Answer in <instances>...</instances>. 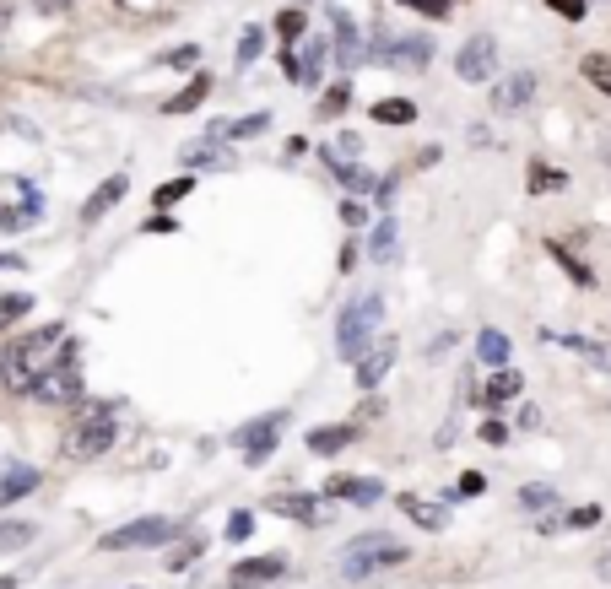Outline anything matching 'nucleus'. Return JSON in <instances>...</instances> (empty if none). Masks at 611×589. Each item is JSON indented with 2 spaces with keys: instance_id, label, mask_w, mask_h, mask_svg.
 <instances>
[{
  "instance_id": "1",
  "label": "nucleus",
  "mask_w": 611,
  "mask_h": 589,
  "mask_svg": "<svg viewBox=\"0 0 611 589\" xmlns=\"http://www.w3.org/2000/svg\"><path fill=\"white\" fill-rule=\"evenodd\" d=\"M60 341H65V325H38V330H28V336L6 341V352H0V384L17 390V395H33V384L49 373V363H55Z\"/></svg>"
},
{
  "instance_id": "2",
  "label": "nucleus",
  "mask_w": 611,
  "mask_h": 589,
  "mask_svg": "<svg viewBox=\"0 0 611 589\" xmlns=\"http://www.w3.org/2000/svg\"><path fill=\"white\" fill-rule=\"evenodd\" d=\"M401 562H411V546L406 541H395V535H384V530H368V535H357V541H347V552H341V579H368V573H384V568H401Z\"/></svg>"
},
{
  "instance_id": "3",
  "label": "nucleus",
  "mask_w": 611,
  "mask_h": 589,
  "mask_svg": "<svg viewBox=\"0 0 611 589\" xmlns=\"http://www.w3.org/2000/svg\"><path fill=\"white\" fill-rule=\"evenodd\" d=\"M379 319H384V292H363V298H352L347 309H341V319H336V357L341 363H352V357L379 336Z\"/></svg>"
},
{
  "instance_id": "4",
  "label": "nucleus",
  "mask_w": 611,
  "mask_h": 589,
  "mask_svg": "<svg viewBox=\"0 0 611 589\" xmlns=\"http://www.w3.org/2000/svg\"><path fill=\"white\" fill-rule=\"evenodd\" d=\"M82 352H76V341L65 336L60 341V352H55V363H49V373L33 384V395L44 400V406H65V400H82Z\"/></svg>"
},
{
  "instance_id": "5",
  "label": "nucleus",
  "mask_w": 611,
  "mask_h": 589,
  "mask_svg": "<svg viewBox=\"0 0 611 589\" xmlns=\"http://www.w3.org/2000/svg\"><path fill=\"white\" fill-rule=\"evenodd\" d=\"M114 411L109 406H92V411H82V417L71 422V433H65V454L71 460H98V454H109V444H114Z\"/></svg>"
},
{
  "instance_id": "6",
  "label": "nucleus",
  "mask_w": 611,
  "mask_h": 589,
  "mask_svg": "<svg viewBox=\"0 0 611 589\" xmlns=\"http://www.w3.org/2000/svg\"><path fill=\"white\" fill-rule=\"evenodd\" d=\"M179 535L174 519L152 514V519H130V525H119L103 535V552H141V546H168Z\"/></svg>"
},
{
  "instance_id": "7",
  "label": "nucleus",
  "mask_w": 611,
  "mask_h": 589,
  "mask_svg": "<svg viewBox=\"0 0 611 589\" xmlns=\"http://www.w3.org/2000/svg\"><path fill=\"white\" fill-rule=\"evenodd\" d=\"M455 76L466 87H482V82H493L498 76V38H487V33H471L466 44H460V55H455Z\"/></svg>"
},
{
  "instance_id": "8",
  "label": "nucleus",
  "mask_w": 611,
  "mask_h": 589,
  "mask_svg": "<svg viewBox=\"0 0 611 589\" xmlns=\"http://www.w3.org/2000/svg\"><path fill=\"white\" fill-rule=\"evenodd\" d=\"M395 352H401V346H395V336H374V341H368L363 352L352 357L357 390H379V384H384V373L395 368Z\"/></svg>"
},
{
  "instance_id": "9",
  "label": "nucleus",
  "mask_w": 611,
  "mask_h": 589,
  "mask_svg": "<svg viewBox=\"0 0 611 589\" xmlns=\"http://www.w3.org/2000/svg\"><path fill=\"white\" fill-rule=\"evenodd\" d=\"M287 573V557H249V562H233L228 568V589H255V584H271Z\"/></svg>"
},
{
  "instance_id": "10",
  "label": "nucleus",
  "mask_w": 611,
  "mask_h": 589,
  "mask_svg": "<svg viewBox=\"0 0 611 589\" xmlns=\"http://www.w3.org/2000/svg\"><path fill=\"white\" fill-rule=\"evenodd\" d=\"M125 195H130V173H109V179H103L98 190H92V195L82 200V222H87V227H92V222H103V217H109V211H114Z\"/></svg>"
},
{
  "instance_id": "11",
  "label": "nucleus",
  "mask_w": 611,
  "mask_h": 589,
  "mask_svg": "<svg viewBox=\"0 0 611 589\" xmlns=\"http://www.w3.org/2000/svg\"><path fill=\"white\" fill-rule=\"evenodd\" d=\"M530 98H536V76L530 71H514V76H503V82H493V109L498 114H520Z\"/></svg>"
},
{
  "instance_id": "12",
  "label": "nucleus",
  "mask_w": 611,
  "mask_h": 589,
  "mask_svg": "<svg viewBox=\"0 0 611 589\" xmlns=\"http://www.w3.org/2000/svg\"><path fill=\"white\" fill-rule=\"evenodd\" d=\"M325 60H330V44H325V38H314V33H309V44H303V55L287 65V71H292V82H303V87H320V76H325Z\"/></svg>"
},
{
  "instance_id": "13",
  "label": "nucleus",
  "mask_w": 611,
  "mask_h": 589,
  "mask_svg": "<svg viewBox=\"0 0 611 589\" xmlns=\"http://www.w3.org/2000/svg\"><path fill=\"white\" fill-rule=\"evenodd\" d=\"M357 438V422H325V427H309V454H320V460H330V454H341Z\"/></svg>"
},
{
  "instance_id": "14",
  "label": "nucleus",
  "mask_w": 611,
  "mask_h": 589,
  "mask_svg": "<svg viewBox=\"0 0 611 589\" xmlns=\"http://www.w3.org/2000/svg\"><path fill=\"white\" fill-rule=\"evenodd\" d=\"M38 481H44V471H33V465H11L6 476H0V508L22 503L28 492H38Z\"/></svg>"
},
{
  "instance_id": "15",
  "label": "nucleus",
  "mask_w": 611,
  "mask_h": 589,
  "mask_svg": "<svg viewBox=\"0 0 611 589\" xmlns=\"http://www.w3.org/2000/svg\"><path fill=\"white\" fill-rule=\"evenodd\" d=\"M265 508H271V514H287V519H320V498H314V492H271Z\"/></svg>"
},
{
  "instance_id": "16",
  "label": "nucleus",
  "mask_w": 611,
  "mask_h": 589,
  "mask_svg": "<svg viewBox=\"0 0 611 589\" xmlns=\"http://www.w3.org/2000/svg\"><path fill=\"white\" fill-rule=\"evenodd\" d=\"M374 60H384V65H428V38H395V44H379Z\"/></svg>"
},
{
  "instance_id": "17",
  "label": "nucleus",
  "mask_w": 611,
  "mask_h": 589,
  "mask_svg": "<svg viewBox=\"0 0 611 589\" xmlns=\"http://www.w3.org/2000/svg\"><path fill=\"white\" fill-rule=\"evenodd\" d=\"M395 508H406V514L417 519L422 530H444V525H449V508H444V503L417 498V492H401V498H395Z\"/></svg>"
},
{
  "instance_id": "18",
  "label": "nucleus",
  "mask_w": 611,
  "mask_h": 589,
  "mask_svg": "<svg viewBox=\"0 0 611 589\" xmlns=\"http://www.w3.org/2000/svg\"><path fill=\"white\" fill-rule=\"evenodd\" d=\"M336 60H341L347 76H352V65L363 60V38H357V22L347 17V11H336Z\"/></svg>"
},
{
  "instance_id": "19",
  "label": "nucleus",
  "mask_w": 611,
  "mask_h": 589,
  "mask_svg": "<svg viewBox=\"0 0 611 589\" xmlns=\"http://www.w3.org/2000/svg\"><path fill=\"white\" fill-rule=\"evenodd\" d=\"M330 173H336V184H341V190H347L352 200H357V195H368V190L379 184L368 168H357V163H347V157H336V152H330Z\"/></svg>"
},
{
  "instance_id": "20",
  "label": "nucleus",
  "mask_w": 611,
  "mask_h": 589,
  "mask_svg": "<svg viewBox=\"0 0 611 589\" xmlns=\"http://www.w3.org/2000/svg\"><path fill=\"white\" fill-rule=\"evenodd\" d=\"M395 244H401V227H395V217L384 211V217L374 222V238H368V260H395Z\"/></svg>"
},
{
  "instance_id": "21",
  "label": "nucleus",
  "mask_w": 611,
  "mask_h": 589,
  "mask_svg": "<svg viewBox=\"0 0 611 589\" xmlns=\"http://www.w3.org/2000/svg\"><path fill=\"white\" fill-rule=\"evenodd\" d=\"M509 352H514V341L503 336V330H482V336H476V357H482V368H509Z\"/></svg>"
},
{
  "instance_id": "22",
  "label": "nucleus",
  "mask_w": 611,
  "mask_h": 589,
  "mask_svg": "<svg viewBox=\"0 0 611 589\" xmlns=\"http://www.w3.org/2000/svg\"><path fill=\"white\" fill-rule=\"evenodd\" d=\"M206 98H211V76H190V87L174 92V98L163 103V114H195Z\"/></svg>"
},
{
  "instance_id": "23",
  "label": "nucleus",
  "mask_w": 611,
  "mask_h": 589,
  "mask_svg": "<svg viewBox=\"0 0 611 589\" xmlns=\"http://www.w3.org/2000/svg\"><path fill=\"white\" fill-rule=\"evenodd\" d=\"M520 390H525V379H520V373H514V368H493V379H487L482 400H487V406H498V400H514Z\"/></svg>"
},
{
  "instance_id": "24",
  "label": "nucleus",
  "mask_w": 611,
  "mask_h": 589,
  "mask_svg": "<svg viewBox=\"0 0 611 589\" xmlns=\"http://www.w3.org/2000/svg\"><path fill=\"white\" fill-rule=\"evenodd\" d=\"M179 163L184 168H228V152H222V141H201V146H184Z\"/></svg>"
},
{
  "instance_id": "25",
  "label": "nucleus",
  "mask_w": 611,
  "mask_h": 589,
  "mask_svg": "<svg viewBox=\"0 0 611 589\" xmlns=\"http://www.w3.org/2000/svg\"><path fill=\"white\" fill-rule=\"evenodd\" d=\"M368 114H374L379 125H411V119H417V103L411 98H379Z\"/></svg>"
},
{
  "instance_id": "26",
  "label": "nucleus",
  "mask_w": 611,
  "mask_h": 589,
  "mask_svg": "<svg viewBox=\"0 0 611 589\" xmlns=\"http://www.w3.org/2000/svg\"><path fill=\"white\" fill-rule=\"evenodd\" d=\"M190 190H195V173H179V179H168V184H157V190H152V206L168 211V206H179Z\"/></svg>"
},
{
  "instance_id": "27",
  "label": "nucleus",
  "mask_w": 611,
  "mask_h": 589,
  "mask_svg": "<svg viewBox=\"0 0 611 589\" xmlns=\"http://www.w3.org/2000/svg\"><path fill=\"white\" fill-rule=\"evenodd\" d=\"M579 76H584L595 92H606V98H611V55H584V60H579Z\"/></svg>"
},
{
  "instance_id": "28",
  "label": "nucleus",
  "mask_w": 611,
  "mask_h": 589,
  "mask_svg": "<svg viewBox=\"0 0 611 589\" xmlns=\"http://www.w3.org/2000/svg\"><path fill=\"white\" fill-rule=\"evenodd\" d=\"M265 130H271V109H260V114H244V119H238V125H228V130H222V136H228V141H255V136H265ZM217 136V141H222Z\"/></svg>"
},
{
  "instance_id": "29",
  "label": "nucleus",
  "mask_w": 611,
  "mask_h": 589,
  "mask_svg": "<svg viewBox=\"0 0 611 589\" xmlns=\"http://www.w3.org/2000/svg\"><path fill=\"white\" fill-rule=\"evenodd\" d=\"M38 541V525H11V519H0V552H22V546Z\"/></svg>"
},
{
  "instance_id": "30",
  "label": "nucleus",
  "mask_w": 611,
  "mask_h": 589,
  "mask_svg": "<svg viewBox=\"0 0 611 589\" xmlns=\"http://www.w3.org/2000/svg\"><path fill=\"white\" fill-rule=\"evenodd\" d=\"M201 552H206V541H201V535H184V546H174V552H168L163 562H168V573H184V568H190V562L201 557Z\"/></svg>"
},
{
  "instance_id": "31",
  "label": "nucleus",
  "mask_w": 611,
  "mask_h": 589,
  "mask_svg": "<svg viewBox=\"0 0 611 589\" xmlns=\"http://www.w3.org/2000/svg\"><path fill=\"white\" fill-rule=\"evenodd\" d=\"M260 49H265V28L255 22V28H244V38H238V71H249L260 60Z\"/></svg>"
},
{
  "instance_id": "32",
  "label": "nucleus",
  "mask_w": 611,
  "mask_h": 589,
  "mask_svg": "<svg viewBox=\"0 0 611 589\" xmlns=\"http://www.w3.org/2000/svg\"><path fill=\"white\" fill-rule=\"evenodd\" d=\"M563 184H568V173H557V168H547V163L530 168V195H552V190H563Z\"/></svg>"
},
{
  "instance_id": "33",
  "label": "nucleus",
  "mask_w": 611,
  "mask_h": 589,
  "mask_svg": "<svg viewBox=\"0 0 611 589\" xmlns=\"http://www.w3.org/2000/svg\"><path fill=\"white\" fill-rule=\"evenodd\" d=\"M557 346H568V352H579V357H590V363L611 368V352H606V346H595V341H584V336H557Z\"/></svg>"
},
{
  "instance_id": "34",
  "label": "nucleus",
  "mask_w": 611,
  "mask_h": 589,
  "mask_svg": "<svg viewBox=\"0 0 611 589\" xmlns=\"http://www.w3.org/2000/svg\"><path fill=\"white\" fill-rule=\"evenodd\" d=\"M28 309H33V292H6V298H0V325H17Z\"/></svg>"
},
{
  "instance_id": "35",
  "label": "nucleus",
  "mask_w": 611,
  "mask_h": 589,
  "mask_svg": "<svg viewBox=\"0 0 611 589\" xmlns=\"http://www.w3.org/2000/svg\"><path fill=\"white\" fill-rule=\"evenodd\" d=\"M271 28H276V33H282V38H287V44H292V38H303V33H309V17H303V11H298V6H292V11H282V17H276V22H271Z\"/></svg>"
},
{
  "instance_id": "36",
  "label": "nucleus",
  "mask_w": 611,
  "mask_h": 589,
  "mask_svg": "<svg viewBox=\"0 0 611 589\" xmlns=\"http://www.w3.org/2000/svg\"><path fill=\"white\" fill-rule=\"evenodd\" d=\"M347 103H352V82H336V87H330L325 98H320V114H325V119H336L341 109H347Z\"/></svg>"
},
{
  "instance_id": "37",
  "label": "nucleus",
  "mask_w": 611,
  "mask_h": 589,
  "mask_svg": "<svg viewBox=\"0 0 611 589\" xmlns=\"http://www.w3.org/2000/svg\"><path fill=\"white\" fill-rule=\"evenodd\" d=\"M547 254H552V260H557V265H563V271H568V276H574V281H579V287H590V281H595V276H590V271H584V265H579V260H574V254H568V249H563V244H547Z\"/></svg>"
},
{
  "instance_id": "38",
  "label": "nucleus",
  "mask_w": 611,
  "mask_h": 589,
  "mask_svg": "<svg viewBox=\"0 0 611 589\" xmlns=\"http://www.w3.org/2000/svg\"><path fill=\"white\" fill-rule=\"evenodd\" d=\"M368 217H374V211H368L363 200H352V195L341 200V222H347V233H357V227H368Z\"/></svg>"
},
{
  "instance_id": "39",
  "label": "nucleus",
  "mask_w": 611,
  "mask_h": 589,
  "mask_svg": "<svg viewBox=\"0 0 611 589\" xmlns=\"http://www.w3.org/2000/svg\"><path fill=\"white\" fill-rule=\"evenodd\" d=\"M401 6H411V11H422V17H433V22H444L449 11H455V0H401Z\"/></svg>"
},
{
  "instance_id": "40",
  "label": "nucleus",
  "mask_w": 611,
  "mask_h": 589,
  "mask_svg": "<svg viewBox=\"0 0 611 589\" xmlns=\"http://www.w3.org/2000/svg\"><path fill=\"white\" fill-rule=\"evenodd\" d=\"M520 508H557L552 487H520Z\"/></svg>"
},
{
  "instance_id": "41",
  "label": "nucleus",
  "mask_w": 611,
  "mask_h": 589,
  "mask_svg": "<svg viewBox=\"0 0 611 589\" xmlns=\"http://www.w3.org/2000/svg\"><path fill=\"white\" fill-rule=\"evenodd\" d=\"M568 530H590V525H601V503H584V508H574V514L563 519Z\"/></svg>"
},
{
  "instance_id": "42",
  "label": "nucleus",
  "mask_w": 611,
  "mask_h": 589,
  "mask_svg": "<svg viewBox=\"0 0 611 589\" xmlns=\"http://www.w3.org/2000/svg\"><path fill=\"white\" fill-rule=\"evenodd\" d=\"M347 498H352V503H379V498H384V487H379V481H352Z\"/></svg>"
},
{
  "instance_id": "43",
  "label": "nucleus",
  "mask_w": 611,
  "mask_h": 589,
  "mask_svg": "<svg viewBox=\"0 0 611 589\" xmlns=\"http://www.w3.org/2000/svg\"><path fill=\"white\" fill-rule=\"evenodd\" d=\"M547 6L557 11V17H568V22H584V11H590V0H547Z\"/></svg>"
},
{
  "instance_id": "44",
  "label": "nucleus",
  "mask_w": 611,
  "mask_h": 589,
  "mask_svg": "<svg viewBox=\"0 0 611 589\" xmlns=\"http://www.w3.org/2000/svg\"><path fill=\"white\" fill-rule=\"evenodd\" d=\"M255 535V514H233L228 519V541H249Z\"/></svg>"
},
{
  "instance_id": "45",
  "label": "nucleus",
  "mask_w": 611,
  "mask_h": 589,
  "mask_svg": "<svg viewBox=\"0 0 611 589\" xmlns=\"http://www.w3.org/2000/svg\"><path fill=\"white\" fill-rule=\"evenodd\" d=\"M395 190H401V179H395V173H390V179H379V184H374V195H379V211H390V206H395Z\"/></svg>"
},
{
  "instance_id": "46",
  "label": "nucleus",
  "mask_w": 611,
  "mask_h": 589,
  "mask_svg": "<svg viewBox=\"0 0 611 589\" xmlns=\"http://www.w3.org/2000/svg\"><path fill=\"white\" fill-rule=\"evenodd\" d=\"M455 492H460V498H476V492H487V476H482V471H466Z\"/></svg>"
},
{
  "instance_id": "47",
  "label": "nucleus",
  "mask_w": 611,
  "mask_h": 589,
  "mask_svg": "<svg viewBox=\"0 0 611 589\" xmlns=\"http://www.w3.org/2000/svg\"><path fill=\"white\" fill-rule=\"evenodd\" d=\"M482 438H487V444H509V422L487 417V422H482Z\"/></svg>"
},
{
  "instance_id": "48",
  "label": "nucleus",
  "mask_w": 611,
  "mask_h": 589,
  "mask_svg": "<svg viewBox=\"0 0 611 589\" xmlns=\"http://www.w3.org/2000/svg\"><path fill=\"white\" fill-rule=\"evenodd\" d=\"M195 55H201V49H195V44H184V49H168V65H195Z\"/></svg>"
},
{
  "instance_id": "49",
  "label": "nucleus",
  "mask_w": 611,
  "mask_h": 589,
  "mask_svg": "<svg viewBox=\"0 0 611 589\" xmlns=\"http://www.w3.org/2000/svg\"><path fill=\"white\" fill-rule=\"evenodd\" d=\"M141 233H179V222H174V217H168V211H163V217H152V222L141 227Z\"/></svg>"
},
{
  "instance_id": "50",
  "label": "nucleus",
  "mask_w": 611,
  "mask_h": 589,
  "mask_svg": "<svg viewBox=\"0 0 611 589\" xmlns=\"http://www.w3.org/2000/svg\"><path fill=\"white\" fill-rule=\"evenodd\" d=\"M336 152H341V157H357V152H363V141H357L352 130H347V136H341V146H336Z\"/></svg>"
},
{
  "instance_id": "51",
  "label": "nucleus",
  "mask_w": 611,
  "mask_h": 589,
  "mask_svg": "<svg viewBox=\"0 0 611 589\" xmlns=\"http://www.w3.org/2000/svg\"><path fill=\"white\" fill-rule=\"evenodd\" d=\"M357 254H363V249H357L352 238H347V249H341V271H352V265H357Z\"/></svg>"
},
{
  "instance_id": "52",
  "label": "nucleus",
  "mask_w": 611,
  "mask_h": 589,
  "mask_svg": "<svg viewBox=\"0 0 611 589\" xmlns=\"http://www.w3.org/2000/svg\"><path fill=\"white\" fill-rule=\"evenodd\" d=\"M0 265H6V271H22L28 260H22V254H0Z\"/></svg>"
},
{
  "instance_id": "53",
  "label": "nucleus",
  "mask_w": 611,
  "mask_h": 589,
  "mask_svg": "<svg viewBox=\"0 0 611 589\" xmlns=\"http://www.w3.org/2000/svg\"><path fill=\"white\" fill-rule=\"evenodd\" d=\"M60 6H71V0H38V11H60Z\"/></svg>"
},
{
  "instance_id": "54",
  "label": "nucleus",
  "mask_w": 611,
  "mask_h": 589,
  "mask_svg": "<svg viewBox=\"0 0 611 589\" xmlns=\"http://www.w3.org/2000/svg\"><path fill=\"white\" fill-rule=\"evenodd\" d=\"M6 28H11V6H0V38H6Z\"/></svg>"
},
{
  "instance_id": "55",
  "label": "nucleus",
  "mask_w": 611,
  "mask_h": 589,
  "mask_svg": "<svg viewBox=\"0 0 611 589\" xmlns=\"http://www.w3.org/2000/svg\"><path fill=\"white\" fill-rule=\"evenodd\" d=\"M0 589H6V584H0Z\"/></svg>"
}]
</instances>
